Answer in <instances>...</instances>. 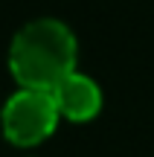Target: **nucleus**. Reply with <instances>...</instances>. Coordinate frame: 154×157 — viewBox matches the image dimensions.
<instances>
[{"label":"nucleus","instance_id":"obj_3","mask_svg":"<svg viewBox=\"0 0 154 157\" xmlns=\"http://www.w3.org/2000/svg\"><path fill=\"white\" fill-rule=\"evenodd\" d=\"M52 96H55L58 113L73 119V122H87V119H93L99 113V108H102V93H99L96 82L81 76V73H70L55 90H52Z\"/></svg>","mask_w":154,"mask_h":157},{"label":"nucleus","instance_id":"obj_2","mask_svg":"<svg viewBox=\"0 0 154 157\" xmlns=\"http://www.w3.org/2000/svg\"><path fill=\"white\" fill-rule=\"evenodd\" d=\"M58 105L50 90L21 87L3 108V134L15 146H38L41 140L55 131L58 125Z\"/></svg>","mask_w":154,"mask_h":157},{"label":"nucleus","instance_id":"obj_1","mask_svg":"<svg viewBox=\"0 0 154 157\" xmlns=\"http://www.w3.org/2000/svg\"><path fill=\"white\" fill-rule=\"evenodd\" d=\"M9 67L21 87L55 90L76 73V38L61 21H32L15 35L9 50Z\"/></svg>","mask_w":154,"mask_h":157}]
</instances>
